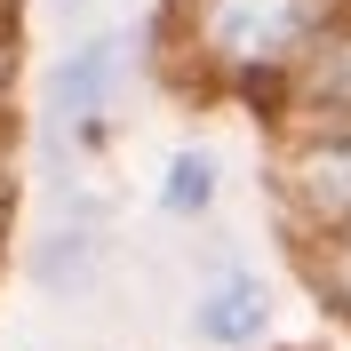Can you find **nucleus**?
Listing matches in <instances>:
<instances>
[{
  "label": "nucleus",
  "mask_w": 351,
  "mask_h": 351,
  "mask_svg": "<svg viewBox=\"0 0 351 351\" xmlns=\"http://www.w3.org/2000/svg\"><path fill=\"white\" fill-rule=\"evenodd\" d=\"M295 32H304V0H208V40L240 72L280 64L295 48Z\"/></svg>",
  "instance_id": "1"
},
{
  "label": "nucleus",
  "mask_w": 351,
  "mask_h": 351,
  "mask_svg": "<svg viewBox=\"0 0 351 351\" xmlns=\"http://www.w3.org/2000/svg\"><path fill=\"white\" fill-rule=\"evenodd\" d=\"M208 343H256L263 335V287L240 280V271H223L208 295H199V319H192Z\"/></svg>",
  "instance_id": "2"
},
{
  "label": "nucleus",
  "mask_w": 351,
  "mask_h": 351,
  "mask_svg": "<svg viewBox=\"0 0 351 351\" xmlns=\"http://www.w3.org/2000/svg\"><path fill=\"white\" fill-rule=\"evenodd\" d=\"M104 88H112V40H96L88 56H72V72H64V104L80 112V128H96V112H104Z\"/></svg>",
  "instance_id": "3"
},
{
  "label": "nucleus",
  "mask_w": 351,
  "mask_h": 351,
  "mask_svg": "<svg viewBox=\"0 0 351 351\" xmlns=\"http://www.w3.org/2000/svg\"><path fill=\"white\" fill-rule=\"evenodd\" d=\"M208 192H216V160H208V152H184L168 168V208L192 216V208H208Z\"/></svg>",
  "instance_id": "4"
},
{
  "label": "nucleus",
  "mask_w": 351,
  "mask_h": 351,
  "mask_svg": "<svg viewBox=\"0 0 351 351\" xmlns=\"http://www.w3.org/2000/svg\"><path fill=\"white\" fill-rule=\"evenodd\" d=\"M311 192L328 199V208H351V144H335V152L311 160Z\"/></svg>",
  "instance_id": "5"
},
{
  "label": "nucleus",
  "mask_w": 351,
  "mask_h": 351,
  "mask_svg": "<svg viewBox=\"0 0 351 351\" xmlns=\"http://www.w3.org/2000/svg\"><path fill=\"white\" fill-rule=\"evenodd\" d=\"M328 88H335V96H351V48H343V64L328 72Z\"/></svg>",
  "instance_id": "6"
}]
</instances>
